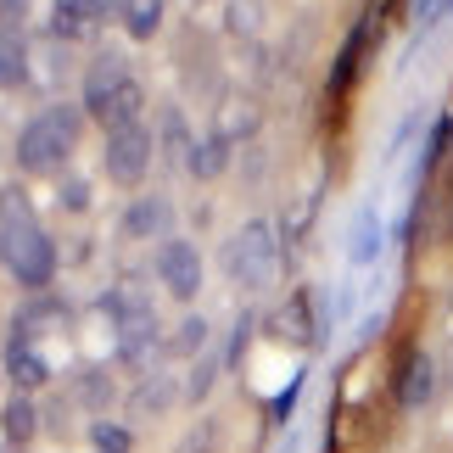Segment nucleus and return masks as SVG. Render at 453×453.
I'll return each instance as SVG.
<instances>
[{"label": "nucleus", "instance_id": "f257e3e1", "mask_svg": "<svg viewBox=\"0 0 453 453\" xmlns=\"http://www.w3.org/2000/svg\"><path fill=\"white\" fill-rule=\"evenodd\" d=\"M79 146V112L73 107H50L40 118H28L17 134V168L23 173H57Z\"/></svg>", "mask_w": 453, "mask_h": 453}, {"label": "nucleus", "instance_id": "f03ea898", "mask_svg": "<svg viewBox=\"0 0 453 453\" xmlns=\"http://www.w3.org/2000/svg\"><path fill=\"white\" fill-rule=\"evenodd\" d=\"M0 264L28 291H40V286H50V274H57V247H50V235L40 224H12V230H0Z\"/></svg>", "mask_w": 453, "mask_h": 453}, {"label": "nucleus", "instance_id": "7ed1b4c3", "mask_svg": "<svg viewBox=\"0 0 453 453\" xmlns=\"http://www.w3.org/2000/svg\"><path fill=\"white\" fill-rule=\"evenodd\" d=\"M274 269H280V247H274V224L269 219H247L235 230V247H230V274L247 291H269L274 286Z\"/></svg>", "mask_w": 453, "mask_h": 453}, {"label": "nucleus", "instance_id": "20e7f679", "mask_svg": "<svg viewBox=\"0 0 453 453\" xmlns=\"http://www.w3.org/2000/svg\"><path fill=\"white\" fill-rule=\"evenodd\" d=\"M146 168H151V134H146V124L112 129L107 134V180L112 185H141Z\"/></svg>", "mask_w": 453, "mask_h": 453}, {"label": "nucleus", "instance_id": "39448f33", "mask_svg": "<svg viewBox=\"0 0 453 453\" xmlns=\"http://www.w3.org/2000/svg\"><path fill=\"white\" fill-rule=\"evenodd\" d=\"M157 280L168 286V297L190 303L202 291V252L190 247V241H163V247H157Z\"/></svg>", "mask_w": 453, "mask_h": 453}, {"label": "nucleus", "instance_id": "423d86ee", "mask_svg": "<svg viewBox=\"0 0 453 453\" xmlns=\"http://www.w3.org/2000/svg\"><path fill=\"white\" fill-rule=\"evenodd\" d=\"M129 84V62L124 57H112V50H101V57L90 62V73H84V112H96V118H107L112 107V96Z\"/></svg>", "mask_w": 453, "mask_h": 453}, {"label": "nucleus", "instance_id": "0eeeda50", "mask_svg": "<svg viewBox=\"0 0 453 453\" xmlns=\"http://www.w3.org/2000/svg\"><path fill=\"white\" fill-rule=\"evenodd\" d=\"M157 353V313L141 308V313H124L118 319V358L124 364H146Z\"/></svg>", "mask_w": 453, "mask_h": 453}, {"label": "nucleus", "instance_id": "6e6552de", "mask_svg": "<svg viewBox=\"0 0 453 453\" xmlns=\"http://www.w3.org/2000/svg\"><path fill=\"white\" fill-rule=\"evenodd\" d=\"M28 73V40H23V17L0 12V90L23 84Z\"/></svg>", "mask_w": 453, "mask_h": 453}, {"label": "nucleus", "instance_id": "1a4fd4ad", "mask_svg": "<svg viewBox=\"0 0 453 453\" xmlns=\"http://www.w3.org/2000/svg\"><path fill=\"white\" fill-rule=\"evenodd\" d=\"M431 392H437V364H431L426 353H409L403 375H397V403H403V409H426Z\"/></svg>", "mask_w": 453, "mask_h": 453}, {"label": "nucleus", "instance_id": "9d476101", "mask_svg": "<svg viewBox=\"0 0 453 453\" xmlns=\"http://www.w3.org/2000/svg\"><path fill=\"white\" fill-rule=\"evenodd\" d=\"M168 224H173L168 196H141V202H129V213H124V235L151 241V235H168Z\"/></svg>", "mask_w": 453, "mask_h": 453}, {"label": "nucleus", "instance_id": "9b49d317", "mask_svg": "<svg viewBox=\"0 0 453 453\" xmlns=\"http://www.w3.org/2000/svg\"><path fill=\"white\" fill-rule=\"evenodd\" d=\"M67 325V303H57V297H40V303H28L23 313H17V325H12V342H28L34 347V336L40 330H62Z\"/></svg>", "mask_w": 453, "mask_h": 453}, {"label": "nucleus", "instance_id": "f8f14e48", "mask_svg": "<svg viewBox=\"0 0 453 453\" xmlns=\"http://www.w3.org/2000/svg\"><path fill=\"white\" fill-rule=\"evenodd\" d=\"M219 141H247V134H257V101L252 96H224L219 101Z\"/></svg>", "mask_w": 453, "mask_h": 453}, {"label": "nucleus", "instance_id": "ddd939ff", "mask_svg": "<svg viewBox=\"0 0 453 453\" xmlns=\"http://www.w3.org/2000/svg\"><path fill=\"white\" fill-rule=\"evenodd\" d=\"M274 330H280L286 342H297V347H313L319 342V325H313V313H308V297L297 291V297H291L280 313H274Z\"/></svg>", "mask_w": 453, "mask_h": 453}, {"label": "nucleus", "instance_id": "4468645a", "mask_svg": "<svg viewBox=\"0 0 453 453\" xmlns=\"http://www.w3.org/2000/svg\"><path fill=\"white\" fill-rule=\"evenodd\" d=\"M6 370H12V380H17V387H23V392H34V387H45V380H50L45 358L34 353L28 342H12V353H6Z\"/></svg>", "mask_w": 453, "mask_h": 453}, {"label": "nucleus", "instance_id": "2eb2a0df", "mask_svg": "<svg viewBox=\"0 0 453 453\" xmlns=\"http://www.w3.org/2000/svg\"><path fill=\"white\" fill-rule=\"evenodd\" d=\"M141 112H146V90L129 79L124 90L112 96V107H107V118H101V124H107V134H112V129H134V124H141Z\"/></svg>", "mask_w": 453, "mask_h": 453}, {"label": "nucleus", "instance_id": "dca6fc26", "mask_svg": "<svg viewBox=\"0 0 453 453\" xmlns=\"http://www.w3.org/2000/svg\"><path fill=\"white\" fill-rule=\"evenodd\" d=\"M196 180H219L224 168H230V141H219V134H207V141L190 146V163H185Z\"/></svg>", "mask_w": 453, "mask_h": 453}, {"label": "nucleus", "instance_id": "f3484780", "mask_svg": "<svg viewBox=\"0 0 453 453\" xmlns=\"http://www.w3.org/2000/svg\"><path fill=\"white\" fill-rule=\"evenodd\" d=\"M50 34L57 40H84L90 34V0H57L50 6Z\"/></svg>", "mask_w": 453, "mask_h": 453}, {"label": "nucleus", "instance_id": "a211bd4d", "mask_svg": "<svg viewBox=\"0 0 453 453\" xmlns=\"http://www.w3.org/2000/svg\"><path fill=\"white\" fill-rule=\"evenodd\" d=\"M173 409V380L168 375H146L134 392V414H168Z\"/></svg>", "mask_w": 453, "mask_h": 453}, {"label": "nucleus", "instance_id": "6ab92c4d", "mask_svg": "<svg viewBox=\"0 0 453 453\" xmlns=\"http://www.w3.org/2000/svg\"><path fill=\"white\" fill-rule=\"evenodd\" d=\"M157 23H163V0H124V28L134 40H151Z\"/></svg>", "mask_w": 453, "mask_h": 453}, {"label": "nucleus", "instance_id": "aec40b11", "mask_svg": "<svg viewBox=\"0 0 453 453\" xmlns=\"http://www.w3.org/2000/svg\"><path fill=\"white\" fill-rule=\"evenodd\" d=\"M0 426H6V437H12V442H28L34 431H40V414H34L28 397H12L6 414H0Z\"/></svg>", "mask_w": 453, "mask_h": 453}, {"label": "nucleus", "instance_id": "412c9836", "mask_svg": "<svg viewBox=\"0 0 453 453\" xmlns=\"http://www.w3.org/2000/svg\"><path fill=\"white\" fill-rule=\"evenodd\" d=\"M12 224H34V207H28V190L23 185L0 190V230H12Z\"/></svg>", "mask_w": 453, "mask_h": 453}, {"label": "nucleus", "instance_id": "4be33fe9", "mask_svg": "<svg viewBox=\"0 0 453 453\" xmlns=\"http://www.w3.org/2000/svg\"><path fill=\"white\" fill-rule=\"evenodd\" d=\"M207 347V319H196V313H190V319L173 330V342H168V353H180V358H190V353H202Z\"/></svg>", "mask_w": 453, "mask_h": 453}, {"label": "nucleus", "instance_id": "5701e85b", "mask_svg": "<svg viewBox=\"0 0 453 453\" xmlns=\"http://www.w3.org/2000/svg\"><path fill=\"white\" fill-rule=\"evenodd\" d=\"M90 442H96V453H129V431L112 426V420H96L90 426Z\"/></svg>", "mask_w": 453, "mask_h": 453}, {"label": "nucleus", "instance_id": "b1692460", "mask_svg": "<svg viewBox=\"0 0 453 453\" xmlns=\"http://www.w3.org/2000/svg\"><path fill=\"white\" fill-rule=\"evenodd\" d=\"M213 448H219V420H202V426L185 431V442L173 448V453H213Z\"/></svg>", "mask_w": 453, "mask_h": 453}, {"label": "nucleus", "instance_id": "393cba45", "mask_svg": "<svg viewBox=\"0 0 453 453\" xmlns=\"http://www.w3.org/2000/svg\"><path fill=\"white\" fill-rule=\"evenodd\" d=\"M213 375H219V358H202L196 370H190V387H185V397H190V403H202V397L213 392Z\"/></svg>", "mask_w": 453, "mask_h": 453}, {"label": "nucleus", "instance_id": "a878e982", "mask_svg": "<svg viewBox=\"0 0 453 453\" xmlns=\"http://www.w3.org/2000/svg\"><path fill=\"white\" fill-rule=\"evenodd\" d=\"M62 207H67V213H84V207H90V185H84V180H67L62 185Z\"/></svg>", "mask_w": 453, "mask_h": 453}, {"label": "nucleus", "instance_id": "bb28decb", "mask_svg": "<svg viewBox=\"0 0 453 453\" xmlns=\"http://www.w3.org/2000/svg\"><path fill=\"white\" fill-rule=\"evenodd\" d=\"M79 397H84L90 409H101V403L112 397V392H107V375H84V392H79Z\"/></svg>", "mask_w": 453, "mask_h": 453}, {"label": "nucleus", "instance_id": "cd10ccee", "mask_svg": "<svg viewBox=\"0 0 453 453\" xmlns=\"http://www.w3.org/2000/svg\"><path fill=\"white\" fill-rule=\"evenodd\" d=\"M112 12V0H90V17H107Z\"/></svg>", "mask_w": 453, "mask_h": 453}, {"label": "nucleus", "instance_id": "c85d7f7f", "mask_svg": "<svg viewBox=\"0 0 453 453\" xmlns=\"http://www.w3.org/2000/svg\"><path fill=\"white\" fill-rule=\"evenodd\" d=\"M0 12H12V17H23V0H0Z\"/></svg>", "mask_w": 453, "mask_h": 453}, {"label": "nucleus", "instance_id": "c756f323", "mask_svg": "<svg viewBox=\"0 0 453 453\" xmlns=\"http://www.w3.org/2000/svg\"><path fill=\"white\" fill-rule=\"evenodd\" d=\"M448 375H453V347H448Z\"/></svg>", "mask_w": 453, "mask_h": 453}, {"label": "nucleus", "instance_id": "7c9ffc66", "mask_svg": "<svg viewBox=\"0 0 453 453\" xmlns=\"http://www.w3.org/2000/svg\"><path fill=\"white\" fill-rule=\"evenodd\" d=\"M437 6H453V0H437Z\"/></svg>", "mask_w": 453, "mask_h": 453}]
</instances>
